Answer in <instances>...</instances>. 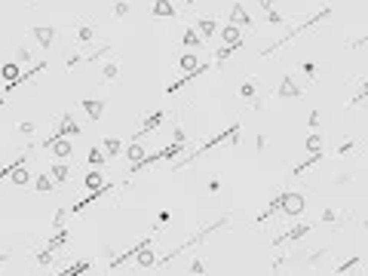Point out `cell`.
I'll return each mask as SVG.
<instances>
[{
    "mask_svg": "<svg viewBox=\"0 0 368 276\" xmlns=\"http://www.w3.org/2000/svg\"><path fill=\"white\" fill-rule=\"evenodd\" d=\"M328 15H331V9L325 6V9H319L316 15H310V18H304V22H301V25H297L294 31H289V34H283V37H279V40H276V43H270L267 49H261V59H270V55H273L276 49H283L286 43H292V40H294V37H297V34H304L307 28H313V25H319V22H322V18H328Z\"/></svg>",
    "mask_w": 368,
    "mask_h": 276,
    "instance_id": "1",
    "label": "cell"
},
{
    "mask_svg": "<svg viewBox=\"0 0 368 276\" xmlns=\"http://www.w3.org/2000/svg\"><path fill=\"white\" fill-rule=\"evenodd\" d=\"M40 147H46L56 160H71L74 157V141L68 135H49V138L40 141Z\"/></svg>",
    "mask_w": 368,
    "mask_h": 276,
    "instance_id": "2",
    "label": "cell"
},
{
    "mask_svg": "<svg viewBox=\"0 0 368 276\" xmlns=\"http://www.w3.org/2000/svg\"><path fill=\"white\" fill-rule=\"evenodd\" d=\"M46 68H49V62H37V65H31L28 71H22V74H19V80H15V83H6V89H3V98L9 95V92H15V89H22L25 83H31V80H34V77H37V74H43Z\"/></svg>",
    "mask_w": 368,
    "mask_h": 276,
    "instance_id": "3",
    "label": "cell"
},
{
    "mask_svg": "<svg viewBox=\"0 0 368 276\" xmlns=\"http://www.w3.org/2000/svg\"><path fill=\"white\" fill-rule=\"evenodd\" d=\"M209 68H212V65H209V62H200L194 71H187L184 74V77L181 80H175V83H169L166 86V95H172V92H178V89H184V86H190V83H197V77H203V74L209 71Z\"/></svg>",
    "mask_w": 368,
    "mask_h": 276,
    "instance_id": "4",
    "label": "cell"
},
{
    "mask_svg": "<svg viewBox=\"0 0 368 276\" xmlns=\"http://www.w3.org/2000/svg\"><path fill=\"white\" fill-rule=\"evenodd\" d=\"M221 43H224V46H245V34H242V28L227 22V25L221 28Z\"/></svg>",
    "mask_w": 368,
    "mask_h": 276,
    "instance_id": "5",
    "label": "cell"
},
{
    "mask_svg": "<svg viewBox=\"0 0 368 276\" xmlns=\"http://www.w3.org/2000/svg\"><path fill=\"white\" fill-rule=\"evenodd\" d=\"M313 230V224H297V227H292V230H286L283 236H276L273 239V246H286V243H297V239H304L307 233Z\"/></svg>",
    "mask_w": 368,
    "mask_h": 276,
    "instance_id": "6",
    "label": "cell"
},
{
    "mask_svg": "<svg viewBox=\"0 0 368 276\" xmlns=\"http://www.w3.org/2000/svg\"><path fill=\"white\" fill-rule=\"evenodd\" d=\"M307 206H304V196L301 193H283V209L279 212H286V215H301Z\"/></svg>",
    "mask_w": 368,
    "mask_h": 276,
    "instance_id": "7",
    "label": "cell"
},
{
    "mask_svg": "<svg viewBox=\"0 0 368 276\" xmlns=\"http://www.w3.org/2000/svg\"><path fill=\"white\" fill-rule=\"evenodd\" d=\"M230 25H239L242 31L252 28V15H249V9H245V3H233L230 6Z\"/></svg>",
    "mask_w": 368,
    "mask_h": 276,
    "instance_id": "8",
    "label": "cell"
},
{
    "mask_svg": "<svg viewBox=\"0 0 368 276\" xmlns=\"http://www.w3.org/2000/svg\"><path fill=\"white\" fill-rule=\"evenodd\" d=\"M297 95H301V86H297V80L292 77V74H286L279 89H276V98H297Z\"/></svg>",
    "mask_w": 368,
    "mask_h": 276,
    "instance_id": "9",
    "label": "cell"
},
{
    "mask_svg": "<svg viewBox=\"0 0 368 276\" xmlns=\"http://www.w3.org/2000/svg\"><path fill=\"white\" fill-rule=\"evenodd\" d=\"M52 135H80V126H77V120L71 117V114H62V120H59V126H56V132Z\"/></svg>",
    "mask_w": 368,
    "mask_h": 276,
    "instance_id": "10",
    "label": "cell"
},
{
    "mask_svg": "<svg viewBox=\"0 0 368 276\" xmlns=\"http://www.w3.org/2000/svg\"><path fill=\"white\" fill-rule=\"evenodd\" d=\"M31 34H34V40H37L40 46H46V49L56 43V28H52V25H37Z\"/></svg>",
    "mask_w": 368,
    "mask_h": 276,
    "instance_id": "11",
    "label": "cell"
},
{
    "mask_svg": "<svg viewBox=\"0 0 368 276\" xmlns=\"http://www.w3.org/2000/svg\"><path fill=\"white\" fill-rule=\"evenodd\" d=\"M156 18H175L178 15V9H175L172 0H153V9H150Z\"/></svg>",
    "mask_w": 368,
    "mask_h": 276,
    "instance_id": "12",
    "label": "cell"
},
{
    "mask_svg": "<svg viewBox=\"0 0 368 276\" xmlns=\"http://www.w3.org/2000/svg\"><path fill=\"white\" fill-rule=\"evenodd\" d=\"M9 181H12V184H28V181H34V178H31V172H28V166H25V160L12 166V172H9Z\"/></svg>",
    "mask_w": 368,
    "mask_h": 276,
    "instance_id": "13",
    "label": "cell"
},
{
    "mask_svg": "<svg viewBox=\"0 0 368 276\" xmlns=\"http://www.w3.org/2000/svg\"><path fill=\"white\" fill-rule=\"evenodd\" d=\"M80 104H83V110H86L92 120H101V114H104V101H101V98H83Z\"/></svg>",
    "mask_w": 368,
    "mask_h": 276,
    "instance_id": "14",
    "label": "cell"
},
{
    "mask_svg": "<svg viewBox=\"0 0 368 276\" xmlns=\"http://www.w3.org/2000/svg\"><path fill=\"white\" fill-rule=\"evenodd\" d=\"M145 154H147V147H145L142 141H129V144H126V160H129V163H138Z\"/></svg>",
    "mask_w": 368,
    "mask_h": 276,
    "instance_id": "15",
    "label": "cell"
},
{
    "mask_svg": "<svg viewBox=\"0 0 368 276\" xmlns=\"http://www.w3.org/2000/svg\"><path fill=\"white\" fill-rule=\"evenodd\" d=\"M19 74H22L19 62H6L3 68H0V77H3L6 83H15V80H19Z\"/></svg>",
    "mask_w": 368,
    "mask_h": 276,
    "instance_id": "16",
    "label": "cell"
},
{
    "mask_svg": "<svg viewBox=\"0 0 368 276\" xmlns=\"http://www.w3.org/2000/svg\"><path fill=\"white\" fill-rule=\"evenodd\" d=\"M86 163H89V166H92V169H95V166H104V163H108V154H104V151H101V144H95V147H89V157H86Z\"/></svg>",
    "mask_w": 368,
    "mask_h": 276,
    "instance_id": "17",
    "label": "cell"
},
{
    "mask_svg": "<svg viewBox=\"0 0 368 276\" xmlns=\"http://www.w3.org/2000/svg\"><path fill=\"white\" fill-rule=\"evenodd\" d=\"M52 181H68V175H71V169H68V163L59 160V163H52V169H49Z\"/></svg>",
    "mask_w": 368,
    "mask_h": 276,
    "instance_id": "18",
    "label": "cell"
},
{
    "mask_svg": "<svg viewBox=\"0 0 368 276\" xmlns=\"http://www.w3.org/2000/svg\"><path fill=\"white\" fill-rule=\"evenodd\" d=\"M304 144H307V151H310V154H322V147H325V138H322L319 132H310Z\"/></svg>",
    "mask_w": 368,
    "mask_h": 276,
    "instance_id": "19",
    "label": "cell"
},
{
    "mask_svg": "<svg viewBox=\"0 0 368 276\" xmlns=\"http://www.w3.org/2000/svg\"><path fill=\"white\" fill-rule=\"evenodd\" d=\"M239 95H242L245 101H252V98H258V80H245V83L239 86Z\"/></svg>",
    "mask_w": 368,
    "mask_h": 276,
    "instance_id": "20",
    "label": "cell"
},
{
    "mask_svg": "<svg viewBox=\"0 0 368 276\" xmlns=\"http://www.w3.org/2000/svg\"><path fill=\"white\" fill-rule=\"evenodd\" d=\"M319 160H322V154H310L304 163H297V166H294V169H292V175H304V172L310 169V166H316Z\"/></svg>",
    "mask_w": 368,
    "mask_h": 276,
    "instance_id": "21",
    "label": "cell"
},
{
    "mask_svg": "<svg viewBox=\"0 0 368 276\" xmlns=\"http://www.w3.org/2000/svg\"><path fill=\"white\" fill-rule=\"evenodd\" d=\"M101 151L108 154V157H117V154L123 151V141H120V138H104V141H101Z\"/></svg>",
    "mask_w": 368,
    "mask_h": 276,
    "instance_id": "22",
    "label": "cell"
},
{
    "mask_svg": "<svg viewBox=\"0 0 368 276\" xmlns=\"http://www.w3.org/2000/svg\"><path fill=\"white\" fill-rule=\"evenodd\" d=\"M319 221H322V224H344L347 218H344V215H341L338 209H325V212L319 215Z\"/></svg>",
    "mask_w": 368,
    "mask_h": 276,
    "instance_id": "23",
    "label": "cell"
},
{
    "mask_svg": "<svg viewBox=\"0 0 368 276\" xmlns=\"http://www.w3.org/2000/svg\"><path fill=\"white\" fill-rule=\"evenodd\" d=\"M83 184H86V187H89V190H98L101 184H104V178H101V172H98V169H92V172H86Z\"/></svg>",
    "mask_w": 368,
    "mask_h": 276,
    "instance_id": "24",
    "label": "cell"
},
{
    "mask_svg": "<svg viewBox=\"0 0 368 276\" xmlns=\"http://www.w3.org/2000/svg\"><path fill=\"white\" fill-rule=\"evenodd\" d=\"M65 243H68V230L62 227V230H56V236H52V239H49V243H46V249H52V252H59V249H62Z\"/></svg>",
    "mask_w": 368,
    "mask_h": 276,
    "instance_id": "25",
    "label": "cell"
},
{
    "mask_svg": "<svg viewBox=\"0 0 368 276\" xmlns=\"http://www.w3.org/2000/svg\"><path fill=\"white\" fill-rule=\"evenodd\" d=\"M197 31H200V37H212L218 31V22H215V18H203V22L197 25Z\"/></svg>",
    "mask_w": 368,
    "mask_h": 276,
    "instance_id": "26",
    "label": "cell"
},
{
    "mask_svg": "<svg viewBox=\"0 0 368 276\" xmlns=\"http://www.w3.org/2000/svg\"><path fill=\"white\" fill-rule=\"evenodd\" d=\"M34 187H37V190H52V187H56V184H52V175L49 172L37 175V178H34Z\"/></svg>",
    "mask_w": 368,
    "mask_h": 276,
    "instance_id": "27",
    "label": "cell"
},
{
    "mask_svg": "<svg viewBox=\"0 0 368 276\" xmlns=\"http://www.w3.org/2000/svg\"><path fill=\"white\" fill-rule=\"evenodd\" d=\"M178 65H181V68H184V74H187V71H194V68L200 65V59H197L194 52H184L181 59H178Z\"/></svg>",
    "mask_w": 368,
    "mask_h": 276,
    "instance_id": "28",
    "label": "cell"
},
{
    "mask_svg": "<svg viewBox=\"0 0 368 276\" xmlns=\"http://www.w3.org/2000/svg\"><path fill=\"white\" fill-rule=\"evenodd\" d=\"M184 43H187L190 49H194V46L200 49V46H203V37H200V34L194 31V28H187V31H184Z\"/></svg>",
    "mask_w": 368,
    "mask_h": 276,
    "instance_id": "29",
    "label": "cell"
},
{
    "mask_svg": "<svg viewBox=\"0 0 368 276\" xmlns=\"http://www.w3.org/2000/svg\"><path fill=\"white\" fill-rule=\"evenodd\" d=\"M68 218H71V209H59V212H56V218H52V230H62Z\"/></svg>",
    "mask_w": 368,
    "mask_h": 276,
    "instance_id": "30",
    "label": "cell"
},
{
    "mask_svg": "<svg viewBox=\"0 0 368 276\" xmlns=\"http://www.w3.org/2000/svg\"><path fill=\"white\" fill-rule=\"evenodd\" d=\"M135 261L142 264V267H150V264H153V252H150V246H145L142 252H138V255H135Z\"/></svg>",
    "mask_w": 368,
    "mask_h": 276,
    "instance_id": "31",
    "label": "cell"
},
{
    "mask_svg": "<svg viewBox=\"0 0 368 276\" xmlns=\"http://www.w3.org/2000/svg\"><path fill=\"white\" fill-rule=\"evenodd\" d=\"M15 62H19V65H31V62H34L31 49H28V46H19V49H15Z\"/></svg>",
    "mask_w": 368,
    "mask_h": 276,
    "instance_id": "32",
    "label": "cell"
},
{
    "mask_svg": "<svg viewBox=\"0 0 368 276\" xmlns=\"http://www.w3.org/2000/svg\"><path fill=\"white\" fill-rule=\"evenodd\" d=\"M117 74H120V65H117V62H108V65L101 68V77H104V80H114Z\"/></svg>",
    "mask_w": 368,
    "mask_h": 276,
    "instance_id": "33",
    "label": "cell"
},
{
    "mask_svg": "<svg viewBox=\"0 0 368 276\" xmlns=\"http://www.w3.org/2000/svg\"><path fill=\"white\" fill-rule=\"evenodd\" d=\"M111 52H114V46H111V43H104V46H98V49L89 55V59H83V62H98L101 55H111Z\"/></svg>",
    "mask_w": 368,
    "mask_h": 276,
    "instance_id": "34",
    "label": "cell"
},
{
    "mask_svg": "<svg viewBox=\"0 0 368 276\" xmlns=\"http://www.w3.org/2000/svg\"><path fill=\"white\" fill-rule=\"evenodd\" d=\"M86 270H89V261H80V264H71V267H68L65 276H80V273H86Z\"/></svg>",
    "mask_w": 368,
    "mask_h": 276,
    "instance_id": "35",
    "label": "cell"
},
{
    "mask_svg": "<svg viewBox=\"0 0 368 276\" xmlns=\"http://www.w3.org/2000/svg\"><path fill=\"white\" fill-rule=\"evenodd\" d=\"M92 37H95V31H92L89 25H83V28L77 31V40H80V43H89V40H92Z\"/></svg>",
    "mask_w": 368,
    "mask_h": 276,
    "instance_id": "36",
    "label": "cell"
},
{
    "mask_svg": "<svg viewBox=\"0 0 368 276\" xmlns=\"http://www.w3.org/2000/svg\"><path fill=\"white\" fill-rule=\"evenodd\" d=\"M359 261H362V258H359V255H353V258H347V261H344V264H338V273H347V270H353V267H356Z\"/></svg>",
    "mask_w": 368,
    "mask_h": 276,
    "instance_id": "37",
    "label": "cell"
},
{
    "mask_svg": "<svg viewBox=\"0 0 368 276\" xmlns=\"http://www.w3.org/2000/svg\"><path fill=\"white\" fill-rule=\"evenodd\" d=\"M236 49H239V46H221V49L215 52V59H218V68H221V62L227 59V55H230V52H236Z\"/></svg>",
    "mask_w": 368,
    "mask_h": 276,
    "instance_id": "38",
    "label": "cell"
},
{
    "mask_svg": "<svg viewBox=\"0 0 368 276\" xmlns=\"http://www.w3.org/2000/svg\"><path fill=\"white\" fill-rule=\"evenodd\" d=\"M52 255H56L52 249H40L37 252V264H52Z\"/></svg>",
    "mask_w": 368,
    "mask_h": 276,
    "instance_id": "39",
    "label": "cell"
},
{
    "mask_svg": "<svg viewBox=\"0 0 368 276\" xmlns=\"http://www.w3.org/2000/svg\"><path fill=\"white\" fill-rule=\"evenodd\" d=\"M129 9H132V6L126 3V0H120V3H114V15H117V18H123V15H126Z\"/></svg>",
    "mask_w": 368,
    "mask_h": 276,
    "instance_id": "40",
    "label": "cell"
},
{
    "mask_svg": "<svg viewBox=\"0 0 368 276\" xmlns=\"http://www.w3.org/2000/svg\"><path fill=\"white\" fill-rule=\"evenodd\" d=\"M365 98H368V83H365V86H362V89L356 92V95H353V101H350V104H353V107H356V104H362Z\"/></svg>",
    "mask_w": 368,
    "mask_h": 276,
    "instance_id": "41",
    "label": "cell"
},
{
    "mask_svg": "<svg viewBox=\"0 0 368 276\" xmlns=\"http://www.w3.org/2000/svg\"><path fill=\"white\" fill-rule=\"evenodd\" d=\"M264 15H267V22H273V25H279V22H283V12H276L273 6H270V9H264Z\"/></svg>",
    "mask_w": 368,
    "mask_h": 276,
    "instance_id": "42",
    "label": "cell"
},
{
    "mask_svg": "<svg viewBox=\"0 0 368 276\" xmlns=\"http://www.w3.org/2000/svg\"><path fill=\"white\" fill-rule=\"evenodd\" d=\"M19 132L22 135H34V123H19Z\"/></svg>",
    "mask_w": 368,
    "mask_h": 276,
    "instance_id": "43",
    "label": "cell"
},
{
    "mask_svg": "<svg viewBox=\"0 0 368 276\" xmlns=\"http://www.w3.org/2000/svg\"><path fill=\"white\" fill-rule=\"evenodd\" d=\"M350 151H353V141H344V144L338 147V157H344V154H350Z\"/></svg>",
    "mask_w": 368,
    "mask_h": 276,
    "instance_id": "44",
    "label": "cell"
},
{
    "mask_svg": "<svg viewBox=\"0 0 368 276\" xmlns=\"http://www.w3.org/2000/svg\"><path fill=\"white\" fill-rule=\"evenodd\" d=\"M307 123H310V129H316V126H319V110H313V114H310V120H307Z\"/></svg>",
    "mask_w": 368,
    "mask_h": 276,
    "instance_id": "45",
    "label": "cell"
},
{
    "mask_svg": "<svg viewBox=\"0 0 368 276\" xmlns=\"http://www.w3.org/2000/svg\"><path fill=\"white\" fill-rule=\"evenodd\" d=\"M80 62H83L80 55H71V59H65V65H68V68H74V65H80Z\"/></svg>",
    "mask_w": 368,
    "mask_h": 276,
    "instance_id": "46",
    "label": "cell"
},
{
    "mask_svg": "<svg viewBox=\"0 0 368 276\" xmlns=\"http://www.w3.org/2000/svg\"><path fill=\"white\" fill-rule=\"evenodd\" d=\"M206 267H203V261H194V264H190V273H203Z\"/></svg>",
    "mask_w": 368,
    "mask_h": 276,
    "instance_id": "47",
    "label": "cell"
},
{
    "mask_svg": "<svg viewBox=\"0 0 368 276\" xmlns=\"http://www.w3.org/2000/svg\"><path fill=\"white\" fill-rule=\"evenodd\" d=\"M264 144H267V138H264V135H258V138H255V147H258V151H264Z\"/></svg>",
    "mask_w": 368,
    "mask_h": 276,
    "instance_id": "48",
    "label": "cell"
},
{
    "mask_svg": "<svg viewBox=\"0 0 368 276\" xmlns=\"http://www.w3.org/2000/svg\"><path fill=\"white\" fill-rule=\"evenodd\" d=\"M258 3H261V9H270V6H273V0H258Z\"/></svg>",
    "mask_w": 368,
    "mask_h": 276,
    "instance_id": "49",
    "label": "cell"
},
{
    "mask_svg": "<svg viewBox=\"0 0 368 276\" xmlns=\"http://www.w3.org/2000/svg\"><path fill=\"white\" fill-rule=\"evenodd\" d=\"M184 3H187V6H194V3H197V0H184Z\"/></svg>",
    "mask_w": 368,
    "mask_h": 276,
    "instance_id": "50",
    "label": "cell"
},
{
    "mask_svg": "<svg viewBox=\"0 0 368 276\" xmlns=\"http://www.w3.org/2000/svg\"><path fill=\"white\" fill-rule=\"evenodd\" d=\"M365 230H368V218H365Z\"/></svg>",
    "mask_w": 368,
    "mask_h": 276,
    "instance_id": "51",
    "label": "cell"
}]
</instances>
